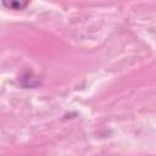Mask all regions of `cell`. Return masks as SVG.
<instances>
[{
	"label": "cell",
	"instance_id": "1",
	"mask_svg": "<svg viewBox=\"0 0 156 156\" xmlns=\"http://www.w3.org/2000/svg\"><path fill=\"white\" fill-rule=\"evenodd\" d=\"M2 6L7 7V9H11V10H22L24 9L26 6H28V1H18V0H12V1H6V0H2L1 1Z\"/></svg>",
	"mask_w": 156,
	"mask_h": 156
}]
</instances>
